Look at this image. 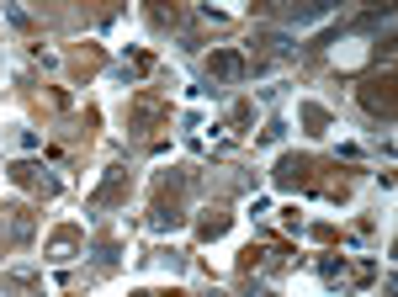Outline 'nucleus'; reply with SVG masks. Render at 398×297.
I'll use <instances>...</instances> for the list:
<instances>
[{"instance_id": "1", "label": "nucleus", "mask_w": 398, "mask_h": 297, "mask_svg": "<svg viewBox=\"0 0 398 297\" xmlns=\"http://www.w3.org/2000/svg\"><path fill=\"white\" fill-rule=\"evenodd\" d=\"M244 70H250V64H244V53H234V48H218V53H207V74H213V80H244Z\"/></svg>"}, {"instance_id": "2", "label": "nucleus", "mask_w": 398, "mask_h": 297, "mask_svg": "<svg viewBox=\"0 0 398 297\" xmlns=\"http://www.w3.org/2000/svg\"><path fill=\"white\" fill-rule=\"evenodd\" d=\"M361 101H366L372 112H383V117H393V80H366Z\"/></svg>"}, {"instance_id": "3", "label": "nucleus", "mask_w": 398, "mask_h": 297, "mask_svg": "<svg viewBox=\"0 0 398 297\" xmlns=\"http://www.w3.org/2000/svg\"><path fill=\"white\" fill-rule=\"evenodd\" d=\"M308 170H314L308 159H281L277 180H281V186H308Z\"/></svg>"}, {"instance_id": "4", "label": "nucleus", "mask_w": 398, "mask_h": 297, "mask_svg": "<svg viewBox=\"0 0 398 297\" xmlns=\"http://www.w3.org/2000/svg\"><path fill=\"white\" fill-rule=\"evenodd\" d=\"M223 228H229V213H213V218H202V234L213 239V234H223Z\"/></svg>"}, {"instance_id": "5", "label": "nucleus", "mask_w": 398, "mask_h": 297, "mask_svg": "<svg viewBox=\"0 0 398 297\" xmlns=\"http://www.w3.org/2000/svg\"><path fill=\"white\" fill-rule=\"evenodd\" d=\"M303 117H308V133H324V122H329L319 107H303Z\"/></svg>"}]
</instances>
